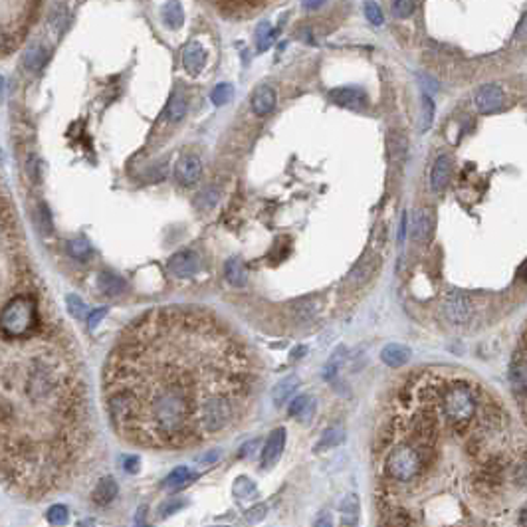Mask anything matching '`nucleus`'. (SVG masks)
<instances>
[{
    "instance_id": "1",
    "label": "nucleus",
    "mask_w": 527,
    "mask_h": 527,
    "mask_svg": "<svg viewBox=\"0 0 527 527\" xmlns=\"http://www.w3.org/2000/svg\"><path fill=\"white\" fill-rule=\"evenodd\" d=\"M258 371L230 327L204 309L159 307L121 333L104 367L109 422L123 440L189 448L242 421Z\"/></svg>"
},
{
    "instance_id": "2",
    "label": "nucleus",
    "mask_w": 527,
    "mask_h": 527,
    "mask_svg": "<svg viewBox=\"0 0 527 527\" xmlns=\"http://www.w3.org/2000/svg\"><path fill=\"white\" fill-rule=\"evenodd\" d=\"M480 397L482 392L474 385H468L466 380H454L450 385H442L438 395V404L442 409L444 418L454 433L464 434L470 424L480 414Z\"/></svg>"
},
{
    "instance_id": "3",
    "label": "nucleus",
    "mask_w": 527,
    "mask_h": 527,
    "mask_svg": "<svg viewBox=\"0 0 527 527\" xmlns=\"http://www.w3.org/2000/svg\"><path fill=\"white\" fill-rule=\"evenodd\" d=\"M422 470H424V464H422L421 454H418V450L412 444H397L387 454L385 472L395 482H402V484L414 482L422 474Z\"/></svg>"
},
{
    "instance_id": "4",
    "label": "nucleus",
    "mask_w": 527,
    "mask_h": 527,
    "mask_svg": "<svg viewBox=\"0 0 527 527\" xmlns=\"http://www.w3.org/2000/svg\"><path fill=\"white\" fill-rule=\"evenodd\" d=\"M442 311L446 319L454 323V326H464L466 321L472 316V304L470 297L462 292L450 290L446 292L442 302Z\"/></svg>"
},
{
    "instance_id": "5",
    "label": "nucleus",
    "mask_w": 527,
    "mask_h": 527,
    "mask_svg": "<svg viewBox=\"0 0 527 527\" xmlns=\"http://www.w3.org/2000/svg\"><path fill=\"white\" fill-rule=\"evenodd\" d=\"M504 101H506L504 89L496 84L482 85V87L476 92L474 97V104L480 113H494V111L504 107Z\"/></svg>"
},
{
    "instance_id": "6",
    "label": "nucleus",
    "mask_w": 527,
    "mask_h": 527,
    "mask_svg": "<svg viewBox=\"0 0 527 527\" xmlns=\"http://www.w3.org/2000/svg\"><path fill=\"white\" fill-rule=\"evenodd\" d=\"M167 268L170 274L177 278H192L201 268V258L194 250H180L170 256Z\"/></svg>"
},
{
    "instance_id": "7",
    "label": "nucleus",
    "mask_w": 527,
    "mask_h": 527,
    "mask_svg": "<svg viewBox=\"0 0 527 527\" xmlns=\"http://www.w3.org/2000/svg\"><path fill=\"white\" fill-rule=\"evenodd\" d=\"M329 99L339 107L345 109H365L367 107V94L361 87H337L329 92Z\"/></svg>"
},
{
    "instance_id": "8",
    "label": "nucleus",
    "mask_w": 527,
    "mask_h": 527,
    "mask_svg": "<svg viewBox=\"0 0 527 527\" xmlns=\"http://www.w3.org/2000/svg\"><path fill=\"white\" fill-rule=\"evenodd\" d=\"M202 175V163L201 159L192 153H187L177 161V167H175V177L179 180V185L182 187H190L194 185L197 180L201 179Z\"/></svg>"
},
{
    "instance_id": "9",
    "label": "nucleus",
    "mask_w": 527,
    "mask_h": 527,
    "mask_svg": "<svg viewBox=\"0 0 527 527\" xmlns=\"http://www.w3.org/2000/svg\"><path fill=\"white\" fill-rule=\"evenodd\" d=\"M285 446V428H278L274 433L270 434V438L266 440L262 450V468H272V466L278 464L280 456L284 452Z\"/></svg>"
},
{
    "instance_id": "10",
    "label": "nucleus",
    "mask_w": 527,
    "mask_h": 527,
    "mask_svg": "<svg viewBox=\"0 0 527 527\" xmlns=\"http://www.w3.org/2000/svg\"><path fill=\"white\" fill-rule=\"evenodd\" d=\"M527 365H526V341L521 337L519 341V351L514 355V361H512V369H509V380H512V387L517 390V392H523L527 387Z\"/></svg>"
},
{
    "instance_id": "11",
    "label": "nucleus",
    "mask_w": 527,
    "mask_h": 527,
    "mask_svg": "<svg viewBox=\"0 0 527 527\" xmlns=\"http://www.w3.org/2000/svg\"><path fill=\"white\" fill-rule=\"evenodd\" d=\"M275 104H278V95L272 85L256 87V92L252 94V109L256 116H270L275 109Z\"/></svg>"
},
{
    "instance_id": "12",
    "label": "nucleus",
    "mask_w": 527,
    "mask_h": 527,
    "mask_svg": "<svg viewBox=\"0 0 527 527\" xmlns=\"http://www.w3.org/2000/svg\"><path fill=\"white\" fill-rule=\"evenodd\" d=\"M450 175H452V159L448 155H438L430 170V187L434 192H442L446 189Z\"/></svg>"
},
{
    "instance_id": "13",
    "label": "nucleus",
    "mask_w": 527,
    "mask_h": 527,
    "mask_svg": "<svg viewBox=\"0 0 527 527\" xmlns=\"http://www.w3.org/2000/svg\"><path fill=\"white\" fill-rule=\"evenodd\" d=\"M182 66L190 75H199L206 66V52L199 42H190L182 52Z\"/></svg>"
},
{
    "instance_id": "14",
    "label": "nucleus",
    "mask_w": 527,
    "mask_h": 527,
    "mask_svg": "<svg viewBox=\"0 0 527 527\" xmlns=\"http://www.w3.org/2000/svg\"><path fill=\"white\" fill-rule=\"evenodd\" d=\"M377 266H379V260H377L375 256H365V258H361L357 266H355V268L351 270V274H349L347 282L351 285L367 284V282L371 280V275L375 274Z\"/></svg>"
},
{
    "instance_id": "15",
    "label": "nucleus",
    "mask_w": 527,
    "mask_h": 527,
    "mask_svg": "<svg viewBox=\"0 0 527 527\" xmlns=\"http://www.w3.org/2000/svg\"><path fill=\"white\" fill-rule=\"evenodd\" d=\"M434 232V218L428 211H416L412 218V236L414 240L428 242Z\"/></svg>"
},
{
    "instance_id": "16",
    "label": "nucleus",
    "mask_w": 527,
    "mask_h": 527,
    "mask_svg": "<svg viewBox=\"0 0 527 527\" xmlns=\"http://www.w3.org/2000/svg\"><path fill=\"white\" fill-rule=\"evenodd\" d=\"M380 359L385 365H389L392 369H399L402 365L409 363L411 359V349L407 345H399V343H390L387 347L380 351Z\"/></svg>"
},
{
    "instance_id": "17",
    "label": "nucleus",
    "mask_w": 527,
    "mask_h": 527,
    "mask_svg": "<svg viewBox=\"0 0 527 527\" xmlns=\"http://www.w3.org/2000/svg\"><path fill=\"white\" fill-rule=\"evenodd\" d=\"M161 14H163V22L169 26L170 30H179L185 22V11L180 6L179 0H169L163 8H161Z\"/></svg>"
},
{
    "instance_id": "18",
    "label": "nucleus",
    "mask_w": 527,
    "mask_h": 527,
    "mask_svg": "<svg viewBox=\"0 0 527 527\" xmlns=\"http://www.w3.org/2000/svg\"><path fill=\"white\" fill-rule=\"evenodd\" d=\"M359 512H361V506H359L357 494H349V496L343 497V502H341V523L347 527L357 526Z\"/></svg>"
},
{
    "instance_id": "19",
    "label": "nucleus",
    "mask_w": 527,
    "mask_h": 527,
    "mask_svg": "<svg viewBox=\"0 0 527 527\" xmlns=\"http://www.w3.org/2000/svg\"><path fill=\"white\" fill-rule=\"evenodd\" d=\"M117 496V484L113 478H104L94 490V502L97 506H107L111 504Z\"/></svg>"
},
{
    "instance_id": "20",
    "label": "nucleus",
    "mask_w": 527,
    "mask_h": 527,
    "mask_svg": "<svg viewBox=\"0 0 527 527\" xmlns=\"http://www.w3.org/2000/svg\"><path fill=\"white\" fill-rule=\"evenodd\" d=\"M299 387V379H297V375H290V377H285L282 379L272 390V399H274L275 407H282L290 397H292V392Z\"/></svg>"
},
{
    "instance_id": "21",
    "label": "nucleus",
    "mask_w": 527,
    "mask_h": 527,
    "mask_svg": "<svg viewBox=\"0 0 527 527\" xmlns=\"http://www.w3.org/2000/svg\"><path fill=\"white\" fill-rule=\"evenodd\" d=\"M224 274H226V280L230 282L236 287H242L246 282H248V274H246V268L240 258H232L226 262V268H224Z\"/></svg>"
},
{
    "instance_id": "22",
    "label": "nucleus",
    "mask_w": 527,
    "mask_h": 527,
    "mask_svg": "<svg viewBox=\"0 0 527 527\" xmlns=\"http://www.w3.org/2000/svg\"><path fill=\"white\" fill-rule=\"evenodd\" d=\"M187 109H189V104H187L185 94H175L170 97L167 109H165V116H167L170 123H177V121H180L182 117L187 116Z\"/></svg>"
},
{
    "instance_id": "23",
    "label": "nucleus",
    "mask_w": 527,
    "mask_h": 527,
    "mask_svg": "<svg viewBox=\"0 0 527 527\" xmlns=\"http://www.w3.org/2000/svg\"><path fill=\"white\" fill-rule=\"evenodd\" d=\"M314 409H316V404L314 401L309 399V397H297L292 401L290 404V409H287V414L290 416H294V418H302V421H309V416L314 414Z\"/></svg>"
},
{
    "instance_id": "24",
    "label": "nucleus",
    "mask_w": 527,
    "mask_h": 527,
    "mask_svg": "<svg viewBox=\"0 0 527 527\" xmlns=\"http://www.w3.org/2000/svg\"><path fill=\"white\" fill-rule=\"evenodd\" d=\"M434 101L433 97L428 94H422L421 99V117H418V131L421 133H426L430 127H433L434 121Z\"/></svg>"
},
{
    "instance_id": "25",
    "label": "nucleus",
    "mask_w": 527,
    "mask_h": 527,
    "mask_svg": "<svg viewBox=\"0 0 527 527\" xmlns=\"http://www.w3.org/2000/svg\"><path fill=\"white\" fill-rule=\"evenodd\" d=\"M345 440V434L343 430L339 428V426H331V428H327L323 436L319 438V442L316 444V450L317 452H321V450H329V448H335L339 444Z\"/></svg>"
},
{
    "instance_id": "26",
    "label": "nucleus",
    "mask_w": 527,
    "mask_h": 527,
    "mask_svg": "<svg viewBox=\"0 0 527 527\" xmlns=\"http://www.w3.org/2000/svg\"><path fill=\"white\" fill-rule=\"evenodd\" d=\"M48 60V52H46V48L44 46H34L30 48L26 56H24V66L30 70V72H38V70H42V66Z\"/></svg>"
},
{
    "instance_id": "27",
    "label": "nucleus",
    "mask_w": 527,
    "mask_h": 527,
    "mask_svg": "<svg viewBox=\"0 0 527 527\" xmlns=\"http://www.w3.org/2000/svg\"><path fill=\"white\" fill-rule=\"evenodd\" d=\"M387 147H389L390 161H401L407 155V137L392 131L387 139Z\"/></svg>"
},
{
    "instance_id": "28",
    "label": "nucleus",
    "mask_w": 527,
    "mask_h": 527,
    "mask_svg": "<svg viewBox=\"0 0 527 527\" xmlns=\"http://www.w3.org/2000/svg\"><path fill=\"white\" fill-rule=\"evenodd\" d=\"M99 287H101V292H106L107 295H116L123 292L125 282L116 274H99Z\"/></svg>"
},
{
    "instance_id": "29",
    "label": "nucleus",
    "mask_w": 527,
    "mask_h": 527,
    "mask_svg": "<svg viewBox=\"0 0 527 527\" xmlns=\"http://www.w3.org/2000/svg\"><path fill=\"white\" fill-rule=\"evenodd\" d=\"M278 36V30H274L268 22H262L258 28H256V42H258V50L264 52L270 48V44L274 42V38Z\"/></svg>"
},
{
    "instance_id": "30",
    "label": "nucleus",
    "mask_w": 527,
    "mask_h": 527,
    "mask_svg": "<svg viewBox=\"0 0 527 527\" xmlns=\"http://www.w3.org/2000/svg\"><path fill=\"white\" fill-rule=\"evenodd\" d=\"M345 347H339L335 349V353L329 357V361L326 363V367H323V379H333L335 375H337L339 367L343 365V361H345Z\"/></svg>"
},
{
    "instance_id": "31",
    "label": "nucleus",
    "mask_w": 527,
    "mask_h": 527,
    "mask_svg": "<svg viewBox=\"0 0 527 527\" xmlns=\"http://www.w3.org/2000/svg\"><path fill=\"white\" fill-rule=\"evenodd\" d=\"M416 11V0H390V12L395 18H409Z\"/></svg>"
},
{
    "instance_id": "32",
    "label": "nucleus",
    "mask_w": 527,
    "mask_h": 527,
    "mask_svg": "<svg viewBox=\"0 0 527 527\" xmlns=\"http://www.w3.org/2000/svg\"><path fill=\"white\" fill-rule=\"evenodd\" d=\"M190 480V470L187 466H179V468H175L169 476H167V480H165V488H169V490H179L180 485H185Z\"/></svg>"
},
{
    "instance_id": "33",
    "label": "nucleus",
    "mask_w": 527,
    "mask_h": 527,
    "mask_svg": "<svg viewBox=\"0 0 527 527\" xmlns=\"http://www.w3.org/2000/svg\"><path fill=\"white\" fill-rule=\"evenodd\" d=\"M232 492L238 500H250V497L256 496V485H254V482L250 478H238V480L234 482Z\"/></svg>"
},
{
    "instance_id": "34",
    "label": "nucleus",
    "mask_w": 527,
    "mask_h": 527,
    "mask_svg": "<svg viewBox=\"0 0 527 527\" xmlns=\"http://www.w3.org/2000/svg\"><path fill=\"white\" fill-rule=\"evenodd\" d=\"M234 95V87L232 84H218L214 89H212L211 94V101L214 106H224V104H228L230 99H232Z\"/></svg>"
},
{
    "instance_id": "35",
    "label": "nucleus",
    "mask_w": 527,
    "mask_h": 527,
    "mask_svg": "<svg viewBox=\"0 0 527 527\" xmlns=\"http://www.w3.org/2000/svg\"><path fill=\"white\" fill-rule=\"evenodd\" d=\"M365 16H367V20L371 24H375V26H380L383 22H385V16H383V11H380V6L377 2H367L365 4Z\"/></svg>"
},
{
    "instance_id": "36",
    "label": "nucleus",
    "mask_w": 527,
    "mask_h": 527,
    "mask_svg": "<svg viewBox=\"0 0 527 527\" xmlns=\"http://www.w3.org/2000/svg\"><path fill=\"white\" fill-rule=\"evenodd\" d=\"M185 506V502L180 500V497H169L163 506L159 507V516L161 517H167L170 514H175V512H179L180 507Z\"/></svg>"
},
{
    "instance_id": "37",
    "label": "nucleus",
    "mask_w": 527,
    "mask_h": 527,
    "mask_svg": "<svg viewBox=\"0 0 527 527\" xmlns=\"http://www.w3.org/2000/svg\"><path fill=\"white\" fill-rule=\"evenodd\" d=\"M66 302H68V307H70V311H72V316H74L75 319L85 317V304L78 297V295H68Z\"/></svg>"
},
{
    "instance_id": "38",
    "label": "nucleus",
    "mask_w": 527,
    "mask_h": 527,
    "mask_svg": "<svg viewBox=\"0 0 527 527\" xmlns=\"http://www.w3.org/2000/svg\"><path fill=\"white\" fill-rule=\"evenodd\" d=\"M66 519H68V509L63 506H54L50 507V512H48V521L50 523H66Z\"/></svg>"
},
{
    "instance_id": "39",
    "label": "nucleus",
    "mask_w": 527,
    "mask_h": 527,
    "mask_svg": "<svg viewBox=\"0 0 527 527\" xmlns=\"http://www.w3.org/2000/svg\"><path fill=\"white\" fill-rule=\"evenodd\" d=\"M70 252L74 258H85L87 254H89V244L85 242V240H74V242H70Z\"/></svg>"
},
{
    "instance_id": "40",
    "label": "nucleus",
    "mask_w": 527,
    "mask_h": 527,
    "mask_svg": "<svg viewBox=\"0 0 527 527\" xmlns=\"http://www.w3.org/2000/svg\"><path fill=\"white\" fill-rule=\"evenodd\" d=\"M106 314H107L106 307H99V309H95L94 314L89 316V319H87V323H89V329H94V327L97 326V323H99V321H101L104 317H106Z\"/></svg>"
},
{
    "instance_id": "41",
    "label": "nucleus",
    "mask_w": 527,
    "mask_h": 527,
    "mask_svg": "<svg viewBox=\"0 0 527 527\" xmlns=\"http://www.w3.org/2000/svg\"><path fill=\"white\" fill-rule=\"evenodd\" d=\"M125 470L127 472H131V474H135L139 470V458L137 456H129L125 460Z\"/></svg>"
},
{
    "instance_id": "42",
    "label": "nucleus",
    "mask_w": 527,
    "mask_h": 527,
    "mask_svg": "<svg viewBox=\"0 0 527 527\" xmlns=\"http://www.w3.org/2000/svg\"><path fill=\"white\" fill-rule=\"evenodd\" d=\"M302 4H304L306 11H317V8H321L326 4V0H302Z\"/></svg>"
},
{
    "instance_id": "43",
    "label": "nucleus",
    "mask_w": 527,
    "mask_h": 527,
    "mask_svg": "<svg viewBox=\"0 0 527 527\" xmlns=\"http://www.w3.org/2000/svg\"><path fill=\"white\" fill-rule=\"evenodd\" d=\"M264 514H266V507L258 506V507H254L252 512H250V516H248V517H250L252 521H256V519H262Z\"/></svg>"
},
{
    "instance_id": "44",
    "label": "nucleus",
    "mask_w": 527,
    "mask_h": 527,
    "mask_svg": "<svg viewBox=\"0 0 527 527\" xmlns=\"http://www.w3.org/2000/svg\"><path fill=\"white\" fill-rule=\"evenodd\" d=\"M404 236H407V216L402 214L401 218V228H399V244H404Z\"/></svg>"
},
{
    "instance_id": "45",
    "label": "nucleus",
    "mask_w": 527,
    "mask_h": 527,
    "mask_svg": "<svg viewBox=\"0 0 527 527\" xmlns=\"http://www.w3.org/2000/svg\"><path fill=\"white\" fill-rule=\"evenodd\" d=\"M256 444L258 442H250V444H246V446H242V452H240V456H242V458L244 456H246V458H248V456H252V452H254L252 448L256 446Z\"/></svg>"
},
{
    "instance_id": "46",
    "label": "nucleus",
    "mask_w": 527,
    "mask_h": 527,
    "mask_svg": "<svg viewBox=\"0 0 527 527\" xmlns=\"http://www.w3.org/2000/svg\"><path fill=\"white\" fill-rule=\"evenodd\" d=\"M422 84L426 85V87H430V89H434V92L438 89V85H436V82H430V78H426V75L422 78Z\"/></svg>"
},
{
    "instance_id": "47",
    "label": "nucleus",
    "mask_w": 527,
    "mask_h": 527,
    "mask_svg": "<svg viewBox=\"0 0 527 527\" xmlns=\"http://www.w3.org/2000/svg\"><path fill=\"white\" fill-rule=\"evenodd\" d=\"M316 526H331V519H329V516H321L319 519L316 521Z\"/></svg>"
},
{
    "instance_id": "48",
    "label": "nucleus",
    "mask_w": 527,
    "mask_h": 527,
    "mask_svg": "<svg viewBox=\"0 0 527 527\" xmlns=\"http://www.w3.org/2000/svg\"><path fill=\"white\" fill-rule=\"evenodd\" d=\"M218 458V452H211V454H206L204 458H202V462H214Z\"/></svg>"
},
{
    "instance_id": "49",
    "label": "nucleus",
    "mask_w": 527,
    "mask_h": 527,
    "mask_svg": "<svg viewBox=\"0 0 527 527\" xmlns=\"http://www.w3.org/2000/svg\"><path fill=\"white\" fill-rule=\"evenodd\" d=\"M6 46H8V44H6V38H4V34H0V52H2V50H4Z\"/></svg>"
},
{
    "instance_id": "50",
    "label": "nucleus",
    "mask_w": 527,
    "mask_h": 527,
    "mask_svg": "<svg viewBox=\"0 0 527 527\" xmlns=\"http://www.w3.org/2000/svg\"><path fill=\"white\" fill-rule=\"evenodd\" d=\"M519 523H521V526H526V509H521V512H519Z\"/></svg>"
},
{
    "instance_id": "51",
    "label": "nucleus",
    "mask_w": 527,
    "mask_h": 527,
    "mask_svg": "<svg viewBox=\"0 0 527 527\" xmlns=\"http://www.w3.org/2000/svg\"><path fill=\"white\" fill-rule=\"evenodd\" d=\"M2 85H4V80H2V75H0V89H2Z\"/></svg>"
}]
</instances>
